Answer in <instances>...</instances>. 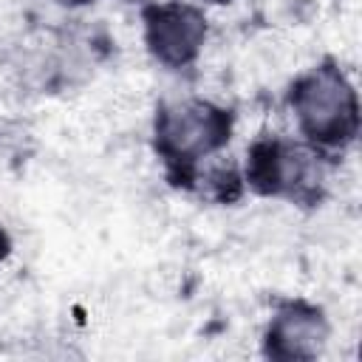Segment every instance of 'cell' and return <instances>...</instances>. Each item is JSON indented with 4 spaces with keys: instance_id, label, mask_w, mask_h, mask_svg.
<instances>
[{
    "instance_id": "cell-1",
    "label": "cell",
    "mask_w": 362,
    "mask_h": 362,
    "mask_svg": "<svg viewBox=\"0 0 362 362\" xmlns=\"http://www.w3.org/2000/svg\"><path fill=\"white\" fill-rule=\"evenodd\" d=\"M291 105L303 133L320 144H342L356 136L359 105L356 90L334 65L305 74L291 93Z\"/></svg>"
},
{
    "instance_id": "cell-2",
    "label": "cell",
    "mask_w": 362,
    "mask_h": 362,
    "mask_svg": "<svg viewBox=\"0 0 362 362\" xmlns=\"http://www.w3.org/2000/svg\"><path fill=\"white\" fill-rule=\"evenodd\" d=\"M156 139L167 158L192 161L218 150L229 139V116L209 102H173L158 113Z\"/></svg>"
},
{
    "instance_id": "cell-3",
    "label": "cell",
    "mask_w": 362,
    "mask_h": 362,
    "mask_svg": "<svg viewBox=\"0 0 362 362\" xmlns=\"http://www.w3.org/2000/svg\"><path fill=\"white\" fill-rule=\"evenodd\" d=\"M320 175L314 153L291 141H263L252 150L249 181L263 192H303Z\"/></svg>"
},
{
    "instance_id": "cell-4",
    "label": "cell",
    "mask_w": 362,
    "mask_h": 362,
    "mask_svg": "<svg viewBox=\"0 0 362 362\" xmlns=\"http://www.w3.org/2000/svg\"><path fill=\"white\" fill-rule=\"evenodd\" d=\"M206 23L192 6H158L147 11V45L167 65L189 62L204 45Z\"/></svg>"
},
{
    "instance_id": "cell-5",
    "label": "cell",
    "mask_w": 362,
    "mask_h": 362,
    "mask_svg": "<svg viewBox=\"0 0 362 362\" xmlns=\"http://www.w3.org/2000/svg\"><path fill=\"white\" fill-rule=\"evenodd\" d=\"M328 339V322L322 311L291 303L277 311L269 325V354L277 359H314Z\"/></svg>"
},
{
    "instance_id": "cell-6",
    "label": "cell",
    "mask_w": 362,
    "mask_h": 362,
    "mask_svg": "<svg viewBox=\"0 0 362 362\" xmlns=\"http://www.w3.org/2000/svg\"><path fill=\"white\" fill-rule=\"evenodd\" d=\"M6 249H8V240H6V235L0 232V260L6 257Z\"/></svg>"
},
{
    "instance_id": "cell-7",
    "label": "cell",
    "mask_w": 362,
    "mask_h": 362,
    "mask_svg": "<svg viewBox=\"0 0 362 362\" xmlns=\"http://www.w3.org/2000/svg\"><path fill=\"white\" fill-rule=\"evenodd\" d=\"M209 3H232V0H209Z\"/></svg>"
}]
</instances>
